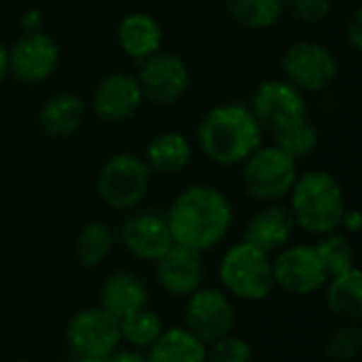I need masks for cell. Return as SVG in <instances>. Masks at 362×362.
I'll list each match as a JSON object with an SVG mask.
<instances>
[{
	"label": "cell",
	"mask_w": 362,
	"mask_h": 362,
	"mask_svg": "<svg viewBox=\"0 0 362 362\" xmlns=\"http://www.w3.org/2000/svg\"><path fill=\"white\" fill-rule=\"evenodd\" d=\"M233 208L227 195L208 185L187 187L170 206L165 223L174 244L197 252L218 246L229 233Z\"/></svg>",
	"instance_id": "1"
},
{
	"label": "cell",
	"mask_w": 362,
	"mask_h": 362,
	"mask_svg": "<svg viewBox=\"0 0 362 362\" xmlns=\"http://www.w3.org/2000/svg\"><path fill=\"white\" fill-rule=\"evenodd\" d=\"M197 140L214 163L238 165L261 146V125L246 106L221 104L204 115Z\"/></svg>",
	"instance_id": "2"
},
{
	"label": "cell",
	"mask_w": 362,
	"mask_h": 362,
	"mask_svg": "<svg viewBox=\"0 0 362 362\" xmlns=\"http://www.w3.org/2000/svg\"><path fill=\"white\" fill-rule=\"evenodd\" d=\"M291 214L295 225L314 235H329L341 227L346 197L329 172H305L291 189Z\"/></svg>",
	"instance_id": "3"
},
{
	"label": "cell",
	"mask_w": 362,
	"mask_h": 362,
	"mask_svg": "<svg viewBox=\"0 0 362 362\" xmlns=\"http://www.w3.org/2000/svg\"><path fill=\"white\" fill-rule=\"evenodd\" d=\"M218 280L225 293L235 299L250 303L265 301L276 288L272 255L242 240L223 255L218 265Z\"/></svg>",
	"instance_id": "4"
},
{
	"label": "cell",
	"mask_w": 362,
	"mask_h": 362,
	"mask_svg": "<svg viewBox=\"0 0 362 362\" xmlns=\"http://www.w3.org/2000/svg\"><path fill=\"white\" fill-rule=\"evenodd\" d=\"M148 163L132 153L112 155L98 174V193L100 199L112 210H132L136 208L151 185Z\"/></svg>",
	"instance_id": "5"
},
{
	"label": "cell",
	"mask_w": 362,
	"mask_h": 362,
	"mask_svg": "<svg viewBox=\"0 0 362 362\" xmlns=\"http://www.w3.org/2000/svg\"><path fill=\"white\" fill-rule=\"evenodd\" d=\"M244 163L242 178L246 193L265 204L286 197L299 176L297 161L278 146H259Z\"/></svg>",
	"instance_id": "6"
},
{
	"label": "cell",
	"mask_w": 362,
	"mask_h": 362,
	"mask_svg": "<svg viewBox=\"0 0 362 362\" xmlns=\"http://www.w3.org/2000/svg\"><path fill=\"white\" fill-rule=\"evenodd\" d=\"M272 272L276 286L297 297L318 293L329 280L316 246L312 244L284 246L276 259H272Z\"/></svg>",
	"instance_id": "7"
},
{
	"label": "cell",
	"mask_w": 362,
	"mask_h": 362,
	"mask_svg": "<svg viewBox=\"0 0 362 362\" xmlns=\"http://www.w3.org/2000/svg\"><path fill=\"white\" fill-rule=\"evenodd\" d=\"M337 59L320 42L301 40L291 45L282 55V70L291 85L305 91H322L337 78Z\"/></svg>",
	"instance_id": "8"
},
{
	"label": "cell",
	"mask_w": 362,
	"mask_h": 362,
	"mask_svg": "<svg viewBox=\"0 0 362 362\" xmlns=\"http://www.w3.org/2000/svg\"><path fill=\"white\" fill-rule=\"evenodd\" d=\"M235 325V310L231 299L221 288H197L187 299L185 329L191 331L199 341L214 344L229 335Z\"/></svg>",
	"instance_id": "9"
},
{
	"label": "cell",
	"mask_w": 362,
	"mask_h": 362,
	"mask_svg": "<svg viewBox=\"0 0 362 362\" xmlns=\"http://www.w3.org/2000/svg\"><path fill=\"white\" fill-rule=\"evenodd\" d=\"M138 85L142 98L157 106L176 104L189 87V68L185 59L172 51H157L142 59Z\"/></svg>",
	"instance_id": "10"
},
{
	"label": "cell",
	"mask_w": 362,
	"mask_h": 362,
	"mask_svg": "<svg viewBox=\"0 0 362 362\" xmlns=\"http://www.w3.org/2000/svg\"><path fill=\"white\" fill-rule=\"evenodd\" d=\"M66 339L76 356L106 358L121 344L119 320L102 308H85L68 322Z\"/></svg>",
	"instance_id": "11"
},
{
	"label": "cell",
	"mask_w": 362,
	"mask_h": 362,
	"mask_svg": "<svg viewBox=\"0 0 362 362\" xmlns=\"http://www.w3.org/2000/svg\"><path fill=\"white\" fill-rule=\"evenodd\" d=\"M252 115L261 127L278 132L308 119V106L301 89L288 81H265L255 93Z\"/></svg>",
	"instance_id": "12"
},
{
	"label": "cell",
	"mask_w": 362,
	"mask_h": 362,
	"mask_svg": "<svg viewBox=\"0 0 362 362\" xmlns=\"http://www.w3.org/2000/svg\"><path fill=\"white\" fill-rule=\"evenodd\" d=\"M59 62L55 40L42 32L23 34L8 53V70L21 83H40L49 78Z\"/></svg>",
	"instance_id": "13"
},
{
	"label": "cell",
	"mask_w": 362,
	"mask_h": 362,
	"mask_svg": "<svg viewBox=\"0 0 362 362\" xmlns=\"http://www.w3.org/2000/svg\"><path fill=\"white\" fill-rule=\"evenodd\" d=\"M155 265L159 286L176 299L193 295L197 288H202L206 278L204 252L191 250L187 246L174 244Z\"/></svg>",
	"instance_id": "14"
},
{
	"label": "cell",
	"mask_w": 362,
	"mask_h": 362,
	"mask_svg": "<svg viewBox=\"0 0 362 362\" xmlns=\"http://www.w3.org/2000/svg\"><path fill=\"white\" fill-rule=\"evenodd\" d=\"M119 240L134 259L146 263H157L174 246L165 218L151 212L129 216L121 225Z\"/></svg>",
	"instance_id": "15"
},
{
	"label": "cell",
	"mask_w": 362,
	"mask_h": 362,
	"mask_svg": "<svg viewBox=\"0 0 362 362\" xmlns=\"http://www.w3.org/2000/svg\"><path fill=\"white\" fill-rule=\"evenodd\" d=\"M142 91L138 78L125 72L104 76L93 91V112L110 123H121L138 112Z\"/></svg>",
	"instance_id": "16"
},
{
	"label": "cell",
	"mask_w": 362,
	"mask_h": 362,
	"mask_svg": "<svg viewBox=\"0 0 362 362\" xmlns=\"http://www.w3.org/2000/svg\"><path fill=\"white\" fill-rule=\"evenodd\" d=\"M295 227L297 225L291 210L278 204H269L248 221L244 229V242L252 244L255 248L267 255H274L280 252L284 246H288Z\"/></svg>",
	"instance_id": "17"
},
{
	"label": "cell",
	"mask_w": 362,
	"mask_h": 362,
	"mask_svg": "<svg viewBox=\"0 0 362 362\" xmlns=\"http://www.w3.org/2000/svg\"><path fill=\"white\" fill-rule=\"evenodd\" d=\"M148 293L138 276L132 272H115L110 274L100 291V308L106 310L117 320H123L142 308H146Z\"/></svg>",
	"instance_id": "18"
},
{
	"label": "cell",
	"mask_w": 362,
	"mask_h": 362,
	"mask_svg": "<svg viewBox=\"0 0 362 362\" xmlns=\"http://www.w3.org/2000/svg\"><path fill=\"white\" fill-rule=\"evenodd\" d=\"M146 362H208V346L185 327L163 329L148 348Z\"/></svg>",
	"instance_id": "19"
},
{
	"label": "cell",
	"mask_w": 362,
	"mask_h": 362,
	"mask_svg": "<svg viewBox=\"0 0 362 362\" xmlns=\"http://www.w3.org/2000/svg\"><path fill=\"white\" fill-rule=\"evenodd\" d=\"M119 45L134 59H146L159 51L163 34L161 25L146 13H132L119 25Z\"/></svg>",
	"instance_id": "20"
},
{
	"label": "cell",
	"mask_w": 362,
	"mask_h": 362,
	"mask_svg": "<svg viewBox=\"0 0 362 362\" xmlns=\"http://www.w3.org/2000/svg\"><path fill=\"white\" fill-rule=\"evenodd\" d=\"M85 119V104L74 93H55L40 108V127L53 138L72 136Z\"/></svg>",
	"instance_id": "21"
},
{
	"label": "cell",
	"mask_w": 362,
	"mask_h": 362,
	"mask_svg": "<svg viewBox=\"0 0 362 362\" xmlns=\"http://www.w3.org/2000/svg\"><path fill=\"white\" fill-rule=\"evenodd\" d=\"M327 305L344 322H358L362 316V274L350 269L327 280Z\"/></svg>",
	"instance_id": "22"
},
{
	"label": "cell",
	"mask_w": 362,
	"mask_h": 362,
	"mask_svg": "<svg viewBox=\"0 0 362 362\" xmlns=\"http://www.w3.org/2000/svg\"><path fill=\"white\" fill-rule=\"evenodd\" d=\"M151 170L159 174L182 172L191 161V144L182 134L165 132L155 136L146 146V159Z\"/></svg>",
	"instance_id": "23"
},
{
	"label": "cell",
	"mask_w": 362,
	"mask_h": 362,
	"mask_svg": "<svg viewBox=\"0 0 362 362\" xmlns=\"http://www.w3.org/2000/svg\"><path fill=\"white\" fill-rule=\"evenodd\" d=\"M112 246H115L112 229L106 223L93 221L78 231L74 242V257L81 267L95 269L110 257Z\"/></svg>",
	"instance_id": "24"
},
{
	"label": "cell",
	"mask_w": 362,
	"mask_h": 362,
	"mask_svg": "<svg viewBox=\"0 0 362 362\" xmlns=\"http://www.w3.org/2000/svg\"><path fill=\"white\" fill-rule=\"evenodd\" d=\"M227 13L248 30L272 28L284 13V0H225Z\"/></svg>",
	"instance_id": "25"
},
{
	"label": "cell",
	"mask_w": 362,
	"mask_h": 362,
	"mask_svg": "<svg viewBox=\"0 0 362 362\" xmlns=\"http://www.w3.org/2000/svg\"><path fill=\"white\" fill-rule=\"evenodd\" d=\"M121 329V341L132 346L134 350H148L157 337L163 333V320L159 318L157 312L142 308L140 312L119 320Z\"/></svg>",
	"instance_id": "26"
},
{
	"label": "cell",
	"mask_w": 362,
	"mask_h": 362,
	"mask_svg": "<svg viewBox=\"0 0 362 362\" xmlns=\"http://www.w3.org/2000/svg\"><path fill=\"white\" fill-rule=\"evenodd\" d=\"M274 140H276L274 146H278L291 159L297 161V159H305V157L314 155L320 138H318V129L308 119H303V121H297L284 129L274 132Z\"/></svg>",
	"instance_id": "27"
},
{
	"label": "cell",
	"mask_w": 362,
	"mask_h": 362,
	"mask_svg": "<svg viewBox=\"0 0 362 362\" xmlns=\"http://www.w3.org/2000/svg\"><path fill=\"white\" fill-rule=\"evenodd\" d=\"M316 252H318L329 278L346 274L356 267L354 265V246H352L350 238L344 233L333 231L329 235H322V240L316 244Z\"/></svg>",
	"instance_id": "28"
},
{
	"label": "cell",
	"mask_w": 362,
	"mask_h": 362,
	"mask_svg": "<svg viewBox=\"0 0 362 362\" xmlns=\"http://www.w3.org/2000/svg\"><path fill=\"white\" fill-rule=\"evenodd\" d=\"M362 348L361 327L356 322L339 325L325 344V352L333 362H352L358 358Z\"/></svg>",
	"instance_id": "29"
},
{
	"label": "cell",
	"mask_w": 362,
	"mask_h": 362,
	"mask_svg": "<svg viewBox=\"0 0 362 362\" xmlns=\"http://www.w3.org/2000/svg\"><path fill=\"white\" fill-rule=\"evenodd\" d=\"M208 362H250L252 361V346L238 335H225L210 344Z\"/></svg>",
	"instance_id": "30"
},
{
	"label": "cell",
	"mask_w": 362,
	"mask_h": 362,
	"mask_svg": "<svg viewBox=\"0 0 362 362\" xmlns=\"http://www.w3.org/2000/svg\"><path fill=\"white\" fill-rule=\"evenodd\" d=\"M284 8L303 23H320L331 13V0H284Z\"/></svg>",
	"instance_id": "31"
},
{
	"label": "cell",
	"mask_w": 362,
	"mask_h": 362,
	"mask_svg": "<svg viewBox=\"0 0 362 362\" xmlns=\"http://www.w3.org/2000/svg\"><path fill=\"white\" fill-rule=\"evenodd\" d=\"M346 38L350 42V47L354 51L362 49V11L356 8L350 17V21L346 23Z\"/></svg>",
	"instance_id": "32"
},
{
	"label": "cell",
	"mask_w": 362,
	"mask_h": 362,
	"mask_svg": "<svg viewBox=\"0 0 362 362\" xmlns=\"http://www.w3.org/2000/svg\"><path fill=\"white\" fill-rule=\"evenodd\" d=\"M341 227L348 231V233H358L362 227V216L356 208H346L344 212V218H341Z\"/></svg>",
	"instance_id": "33"
},
{
	"label": "cell",
	"mask_w": 362,
	"mask_h": 362,
	"mask_svg": "<svg viewBox=\"0 0 362 362\" xmlns=\"http://www.w3.org/2000/svg\"><path fill=\"white\" fill-rule=\"evenodd\" d=\"M104 362H146V356H142L138 350H115Z\"/></svg>",
	"instance_id": "34"
},
{
	"label": "cell",
	"mask_w": 362,
	"mask_h": 362,
	"mask_svg": "<svg viewBox=\"0 0 362 362\" xmlns=\"http://www.w3.org/2000/svg\"><path fill=\"white\" fill-rule=\"evenodd\" d=\"M6 70H8V53H6L4 47L0 45V81L4 78Z\"/></svg>",
	"instance_id": "35"
},
{
	"label": "cell",
	"mask_w": 362,
	"mask_h": 362,
	"mask_svg": "<svg viewBox=\"0 0 362 362\" xmlns=\"http://www.w3.org/2000/svg\"><path fill=\"white\" fill-rule=\"evenodd\" d=\"M76 362H104V358H95V356H78Z\"/></svg>",
	"instance_id": "36"
},
{
	"label": "cell",
	"mask_w": 362,
	"mask_h": 362,
	"mask_svg": "<svg viewBox=\"0 0 362 362\" xmlns=\"http://www.w3.org/2000/svg\"><path fill=\"white\" fill-rule=\"evenodd\" d=\"M15 362H30V361H15Z\"/></svg>",
	"instance_id": "37"
}]
</instances>
